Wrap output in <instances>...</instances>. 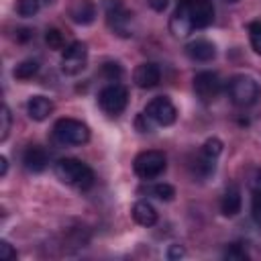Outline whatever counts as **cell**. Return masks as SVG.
Here are the masks:
<instances>
[{
	"label": "cell",
	"instance_id": "obj_1",
	"mask_svg": "<svg viewBox=\"0 0 261 261\" xmlns=\"http://www.w3.org/2000/svg\"><path fill=\"white\" fill-rule=\"evenodd\" d=\"M53 171L57 175V179H61L63 184L77 188V190H90L94 186V171L88 163L73 159V157H61L55 165Z\"/></svg>",
	"mask_w": 261,
	"mask_h": 261
},
{
	"label": "cell",
	"instance_id": "obj_2",
	"mask_svg": "<svg viewBox=\"0 0 261 261\" xmlns=\"http://www.w3.org/2000/svg\"><path fill=\"white\" fill-rule=\"evenodd\" d=\"M53 139L59 145H69V147L86 145L90 141V128L77 118H59L53 124Z\"/></svg>",
	"mask_w": 261,
	"mask_h": 261
},
{
	"label": "cell",
	"instance_id": "obj_3",
	"mask_svg": "<svg viewBox=\"0 0 261 261\" xmlns=\"http://www.w3.org/2000/svg\"><path fill=\"white\" fill-rule=\"evenodd\" d=\"M226 94L230 98L232 104L237 106H253L259 98V84L251 77V75H245V73H239V75H232L226 84Z\"/></svg>",
	"mask_w": 261,
	"mask_h": 261
},
{
	"label": "cell",
	"instance_id": "obj_4",
	"mask_svg": "<svg viewBox=\"0 0 261 261\" xmlns=\"http://www.w3.org/2000/svg\"><path fill=\"white\" fill-rule=\"evenodd\" d=\"M104 12H106V22L110 31L118 37H133V12L122 4V0H102Z\"/></svg>",
	"mask_w": 261,
	"mask_h": 261
},
{
	"label": "cell",
	"instance_id": "obj_5",
	"mask_svg": "<svg viewBox=\"0 0 261 261\" xmlns=\"http://www.w3.org/2000/svg\"><path fill=\"white\" fill-rule=\"evenodd\" d=\"M165 167H167V157L163 151H157V149L143 151L133 161V171L141 179H155L165 171Z\"/></svg>",
	"mask_w": 261,
	"mask_h": 261
},
{
	"label": "cell",
	"instance_id": "obj_6",
	"mask_svg": "<svg viewBox=\"0 0 261 261\" xmlns=\"http://www.w3.org/2000/svg\"><path fill=\"white\" fill-rule=\"evenodd\" d=\"M98 104H100V108H102L106 114L118 116V114L126 108V104H128V90H126L122 84L112 82V84H108V86H104V88L100 90V94H98Z\"/></svg>",
	"mask_w": 261,
	"mask_h": 261
},
{
	"label": "cell",
	"instance_id": "obj_7",
	"mask_svg": "<svg viewBox=\"0 0 261 261\" xmlns=\"http://www.w3.org/2000/svg\"><path fill=\"white\" fill-rule=\"evenodd\" d=\"M177 6L188 14L194 29H206L214 22L212 0H179Z\"/></svg>",
	"mask_w": 261,
	"mask_h": 261
},
{
	"label": "cell",
	"instance_id": "obj_8",
	"mask_svg": "<svg viewBox=\"0 0 261 261\" xmlns=\"http://www.w3.org/2000/svg\"><path fill=\"white\" fill-rule=\"evenodd\" d=\"M145 114L159 126H169L175 122L177 118V108L173 106V102L167 96H157L153 100L147 102L145 106Z\"/></svg>",
	"mask_w": 261,
	"mask_h": 261
},
{
	"label": "cell",
	"instance_id": "obj_9",
	"mask_svg": "<svg viewBox=\"0 0 261 261\" xmlns=\"http://www.w3.org/2000/svg\"><path fill=\"white\" fill-rule=\"evenodd\" d=\"M88 63V47L82 41H73L69 47H65L61 57V71L65 75H77L86 69Z\"/></svg>",
	"mask_w": 261,
	"mask_h": 261
},
{
	"label": "cell",
	"instance_id": "obj_10",
	"mask_svg": "<svg viewBox=\"0 0 261 261\" xmlns=\"http://www.w3.org/2000/svg\"><path fill=\"white\" fill-rule=\"evenodd\" d=\"M220 90H222V82H220L218 73L206 69V71H198V73L194 75V92H196V96H198L204 104L214 102V100L218 98Z\"/></svg>",
	"mask_w": 261,
	"mask_h": 261
},
{
	"label": "cell",
	"instance_id": "obj_11",
	"mask_svg": "<svg viewBox=\"0 0 261 261\" xmlns=\"http://www.w3.org/2000/svg\"><path fill=\"white\" fill-rule=\"evenodd\" d=\"M133 82L137 88L141 90H151L155 88L159 82H161V69L157 63L153 61H145V63H139L133 71Z\"/></svg>",
	"mask_w": 261,
	"mask_h": 261
},
{
	"label": "cell",
	"instance_id": "obj_12",
	"mask_svg": "<svg viewBox=\"0 0 261 261\" xmlns=\"http://www.w3.org/2000/svg\"><path fill=\"white\" fill-rule=\"evenodd\" d=\"M67 16L75 24H92L96 20V4L94 0H69L67 4Z\"/></svg>",
	"mask_w": 261,
	"mask_h": 261
},
{
	"label": "cell",
	"instance_id": "obj_13",
	"mask_svg": "<svg viewBox=\"0 0 261 261\" xmlns=\"http://www.w3.org/2000/svg\"><path fill=\"white\" fill-rule=\"evenodd\" d=\"M186 55L192 61L206 63V61H212L216 57V47L208 39H196V41H192V43L186 45Z\"/></svg>",
	"mask_w": 261,
	"mask_h": 261
},
{
	"label": "cell",
	"instance_id": "obj_14",
	"mask_svg": "<svg viewBox=\"0 0 261 261\" xmlns=\"http://www.w3.org/2000/svg\"><path fill=\"white\" fill-rule=\"evenodd\" d=\"M47 163H49V157H47V151H45L43 147H39V145H29V147L24 149V153H22V165H24L29 171L41 173V171H45Z\"/></svg>",
	"mask_w": 261,
	"mask_h": 261
},
{
	"label": "cell",
	"instance_id": "obj_15",
	"mask_svg": "<svg viewBox=\"0 0 261 261\" xmlns=\"http://www.w3.org/2000/svg\"><path fill=\"white\" fill-rule=\"evenodd\" d=\"M53 112V102L45 96H31L29 102H27V114L31 116V120H37V122H43L51 116Z\"/></svg>",
	"mask_w": 261,
	"mask_h": 261
},
{
	"label": "cell",
	"instance_id": "obj_16",
	"mask_svg": "<svg viewBox=\"0 0 261 261\" xmlns=\"http://www.w3.org/2000/svg\"><path fill=\"white\" fill-rule=\"evenodd\" d=\"M241 206H243V198H241V190L237 186H228L220 198V212L224 216H237L241 212Z\"/></svg>",
	"mask_w": 261,
	"mask_h": 261
},
{
	"label": "cell",
	"instance_id": "obj_17",
	"mask_svg": "<svg viewBox=\"0 0 261 261\" xmlns=\"http://www.w3.org/2000/svg\"><path fill=\"white\" fill-rule=\"evenodd\" d=\"M133 220L141 226H153L157 222V210L153 208V204H149L147 200H139L133 206Z\"/></svg>",
	"mask_w": 261,
	"mask_h": 261
},
{
	"label": "cell",
	"instance_id": "obj_18",
	"mask_svg": "<svg viewBox=\"0 0 261 261\" xmlns=\"http://www.w3.org/2000/svg\"><path fill=\"white\" fill-rule=\"evenodd\" d=\"M169 31H171L173 37H188V35L194 31V27H192L188 14H186L179 6L173 10V14H171V18H169Z\"/></svg>",
	"mask_w": 261,
	"mask_h": 261
},
{
	"label": "cell",
	"instance_id": "obj_19",
	"mask_svg": "<svg viewBox=\"0 0 261 261\" xmlns=\"http://www.w3.org/2000/svg\"><path fill=\"white\" fill-rule=\"evenodd\" d=\"M37 71H39V61H35V59H24V61H20V63L14 67L12 75H14L16 80H31L33 75H37Z\"/></svg>",
	"mask_w": 261,
	"mask_h": 261
},
{
	"label": "cell",
	"instance_id": "obj_20",
	"mask_svg": "<svg viewBox=\"0 0 261 261\" xmlns=\"http://www.w3.org/2000/svg\"><path fill=\"white\" fill-rule=\"evenodd\" d=\"M16 12H18V16H22V18H31V16H35L37 12H39V8H41V0H16Z\"/></svg>",
	"mask_w": 261,
	"mask_h": 261
},
{
	"label": "cell",
	"instance_id": "obj_21",
	"mask_svg": "<svg viewBox=\"0 0 261 261\" xmlns=\"http://www.w3.org/2000/svg\"><path fill=\"white\" fill-rule=\"evenodd\" d=\"M151 194H153L157 200H161V202H171V200L175 198V188L169 186V184H155V186L151 188Z\"/></svg>",
	"mask_w": 261,
	"mask_h": 261
},
{
	"label": "cell",
	"instance_id": "obj_22",
	"mask_svg": "<svg viewBox=\"0 0 261 261\" xmlns=\"http://www.w3.org/2000/svg\"><path fill=\"white\" fill-rule=\"evenodd\" d=\"M10 126H12V114H10V108H8L6 104H2V112H0V141H6V139H8Z\"/></svg>",
	"mask_w": 261,
	"mask_h": 261
},
{
	"label": "cell",
	"instance_id": "obj_23",
	"mask_svg": "<svg viewBox=\"0 0 261 261\" xmlns=\"http://www.w3.org/2000/svg\"><path fill=\"white\" fill-rule=\"evenodd\" d=\"M249 41L257 55H261V20H255L249 24Z\"/></svg>",
	"mask_w": 261,
	"mask_h": 261
},
{
	"label": "cell",
	"instance_id": "obj_24",
	"mask_svg": "<svg viewBox=\"0 0 261 261\" xmlns=\"http://www.w3.org/2000/svg\"><path fill=\"white\" fill-rule=\"evenodd\" d=\"M45 41H47L49 49H63L65 47V39H63V33L59 29H47Z\"/></svg>",
	"mask_w": 261,
	"mask_h": 261
},
{
	"label": "cell",
	"instance_id": "obj_25",
	"mask_svg": "<svg viewBox=\"0 0 261 261\" xmlns=\"http://www.w3.org/2000/svg\"><path fill=\"white\" fill-rule=\"evenodd\" d=\"M204 155H208V157H212V159H218V155L222 153V141L220 139H216V137H212V139H208L204 145H202V149H200Z\"/></svg>",
	"mask_w": 261,
	"mask_h": 261
},
{
	"label": "cell",
	"instance_id": "obj_26",
	"mask_svg": "<svg viewBox=\"0 0 261 261\" xmlns=\"http://www.w3.org/2000/svg\"><path fill=\"white\" fill-rule=\"evenodd\" d=\"M251 214L253 220L261 226V186L253 188V200H251Z\"/></svg>",
	"mask_w": 261,
	"mask_h": 261
},
{
	"label": "cell",
	"instance_id": "obj_27",
	"mask_svg": "<svg viewBox=\"0 0 261 261\" xmlns=\"http://www.w3.org/2000/svg\"><path fill=\"white\" fill-rule=\"evenodd\" d=\"M102 71H104V75L110 80V82H116L120 75H122V67L118 65V63H104V67H102Z\"/></svg>",
	"mask_w": 261,
	"mask_h": 261
},
{
	"label": "cell",
	"instance_id": "obj_28",
	"mask_svg": "<svg viewBox=\"0 0 261 261\" xmlns=\"http://www.w3.org/2000/svg\"><path fill=\"white\" fill-rule=\"evenodd\" d=\"M224 257H228V259H249L247 251H243V249L239 247V243H232V245L226 249Z\"/></svg>",
	"mask_w": 261,
	"mask_h": 261
},
{
	"label": "cell",
	"instance_id": "obj_29",
	"mask_svg": "<svg viewBox=\"0 0 261 261\" xmlns=\"http://www.w3.org/2000/svg\"><path fill=\"white\" fill-rule=\"evenodd\" d=\"M0 257H2L4 261L16 259V251L12 249V245H10L8 241H0Z\"/></svg>",
	"mask_w": 261,
	"mask_h": 261
},
{
	"label": "cell",
	"instance_id": "obj_30",
	"mask_svg": "<svg viewBox=\"0 0 261 261\" xmlns=\"http://www.w3.org/2000/svg\"><path fill=\"white\" fill-rule=\"evenodd\" d=\"M149 120H151V118H149V116L143 112V114H139V116H137L135 124H137V128H139L141 133H149V130H151V124H149Z\"/></svg>",
	"mask_w": 261,
	"mask_h": 261
},
{
	"label": "cell",
	"instance_id": "obj_31",
	"mask_svg": "<svg viewBox=\"0 0 261 261\" xmlns=\"http://www.w3.org/2000/svg\"><path fill=\"white\" fill-rule=\"evenodd\" d=\"M186 255V249L181 247V245H169V249H167V259H179V257H184Z\"/></svg>",
	"mask_w": 261,
	"mask_h": 261
},
{
	"label": "cell",
	"instance_id": "obj_32",
	"mask_svg": "<svg viewBox=\"0 0 261 261\" xmlns=\"http://www.w3.org/2000/svg\"><path fill=\"white\" fill-rule=\"evenodd\" d=\"M149 6L155 10V12H163L167 8V0H147Z\"/></svg>",
	"mask_w": 261,
	"mask_h": 261
},
{
	"label": "cell",
	"instance_id": "obj_33",
	"mask_svg": "<svg viewBox=\"0 0 261 261\" xmlns=\"http://www.w3.org/2000/svg\"><path fill=\"white\" fill-rule=\"evenodd\" d=\"M6 171H8V161H6V157L2 155V157H0V175L4 177V175H6Z\"/></svg>",
	"mask_w": 261,
	"mask_h": 261
},
{
	"label": "cell",
	"instance_id": "obj_34",
	"mask_svg": "<svg viewBox=\"0 0 261 261\" xmlns=\"http://www.w3.org/2000/svg\"><path fill=\"white\" fill-rule=\"evenodd\" d=\"M41 2H45V4H53L55 0H41Z\"/></svg>",
	"mask_w": 261,
	"mask_h": 261
},
{
	"label": "cell",
	"instance_id": "obj_35",
	"mask_svg": "<svg viewBox=\"0 0 261 261\" xmlns=\"http://www.w3.org/2000/svg\"><path fill=\"white\" fill-rule=\"evenodd\" d=\"M224 2H230V4H234V2H239V0H224Z\"/></svg>",
	"mask_w": 261,
	"mask_h": 261
}]
</instances>
